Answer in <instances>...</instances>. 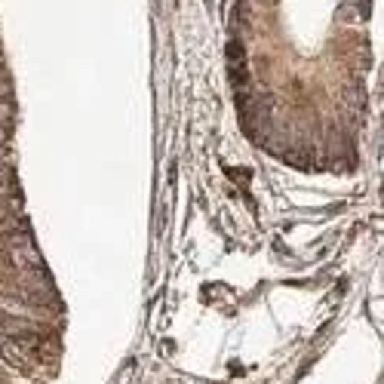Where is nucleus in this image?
Returning a JSON list of instances; mask_svg holds the SVG:
<instances>
[{"mask_svg":"<svg viewBox=\"0 0 384 384\" xmlns=\"http://www.w3.org/2000/svg\"><path fill=\"white\" fill-rule=\"evenodd\" d=\"M0 354H4L6 363L19 366V369H25V366L34 360L31 347L25 345V341H19V338H6V335H0Z\"/></svg>","mask_w":384,"mask_h":384,"instance_id":"obj_1","label":"nucleus"},{"mask_svg":"<svg viewBox=\"0 0 384 384\" xmlns=\"http://www.w3.org/2000/svg\"><path fill=\"white\" fill-rule=\"evenodd\" d=\"M16 216L13 212V200L10 197H0V221H10Z\"/></svg>","mask_w":384,"mask_h":384,"instance_id":"obj_2","label":"nucleus"},{"mask_svg":"<svg viewBox=\"0 0 384 384\" xmlns=\"http://www.w3.org/2000/svg\"><path fill=\"white\" fill-rule=\"evenodd\" d=\"M13 120V105L10 101H0V126H6Z\"/></svg>","mask_w":384,"mask_h":384,"instance_id":"obj_3","label":"nucleus"},{"mask_svg":"<svg viewBox=\"0 0 384 384\" xmlns=\"http://www.w3.org/2000/svg\"><path fill=\"white\" fill-rule=\"evenodd\" d=\"M6 92H10V83H6V80H4V77H0V101H4V99H6Z\"/></svg>","mask_w":384,"mask_h":384,"instance_id":"obj_4","label":"nucleus"},{"mask_svg":"<svg viewBox=\"0 0 384 384\" xmlns=\"http://www.w3.org/2000/svg\"><path fill=\"white\" fill-rule=\"evenodd\" d=\"M6 142V126H0V144Z\"/></svg>","mask_w":384,"mask_h":384,"instance_id":"obj_5","label":"nucleus"}]
</instances>
